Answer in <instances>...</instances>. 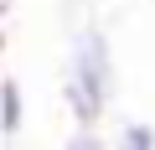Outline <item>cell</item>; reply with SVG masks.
<instances>
[{"label":"cell","instance_id":"cell-3","mask_svg":"<svg viewBox=\"0 0 155 150\" xmlns=\"http://www.w3.org/2000/svg\"><path fill=\"white\" fill-rule=\"evenodd\" d=\"M109 150H155V124H145V119H124L119 135L109 140Z\"/></svg>","mask_w":155,"mask_h":150},{"label":"cell","instance_id":"cell-2","mask_svg":"<svg viewBox=\"0 0 155 150\" xmlns=\"http://www.w3.org/2000/svg\"><path fill=\"white\" fill-rule=\"evenodd\" d=\"M26 124V93L16 78H0V140H16Z\"/></svg>","mask_w":155,"mask_h":150},{"label":"cell","instance_id":"cell-4","mask_svg":"<svg viewBox=\"0 0 155 150\" xmlns=\"http://www.w3.org/2000/svg\"><path fill=\"white\" fill-rule=\"evenodd\" d=\"M62 150H109V140L98 135V124H78V129L62 140Z\"/></svg>","mask_w":155,"mask_h":150},{"label":"cell","instance_id":"cell-6","mask_svg":"<svg viewBox=\"0 0 155 150\" xmlns=\"http://www.w3.org/2000/svg\"><path fill=\"white\" fill-rule=\"evenodd\" d=\"M0 47H5V36H0Z\"/></svg>","mask_w":155,"mask_h":150},{"label":"cell","instance_id":"cell-5","mask_svg":"<svg viewBox=\"0 0 155 150\" xmlns=\"http://www.w3.org/2000/svg\"><path fill=\"white\" fill-rule=\"evenodd\" d=\"M5 11H11V0H0V21H5Z\"/></svg>","mask_w":155,"mask_h":150},{"label":"cell","instance_id":"cell-1","mask_svg":"<svg viewBox=\"0 0 155 150\" xmlns=\"http://www.w3.org/2000/svg\"><path fill=\"white\" fill-rule=\"evenodd\" d=\"M62 98H67L72 124H104V114L114 104V47H109L104 26H78L72 31Z\"/></svg>","mask_w":155,"mask_h":150}]
</instances>
